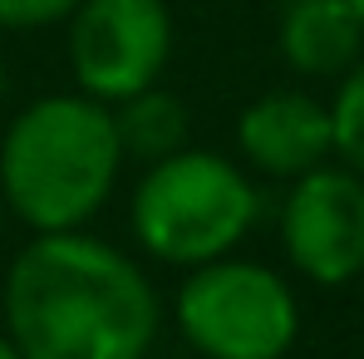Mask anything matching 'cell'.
<instances>
[{
    "label": "cell",
    "instance_id": "obj_1",
    "mask_svg": "<svg viewBox=\"0 0 364 359\" xmlns=\"http://www.w3.org/2000/svg\"><path fill=\"white\" fill-rule=\"evenodd\" d=\"M5 335L25 359H148L163 300L119 246L35 232L5 276Z\"/></svg>",
    "mask_w": 364,
    "mask_h": 359
},
{
    "label": "cell",
    "instance_id": "obj_2",
    "mask_svg": "<svg viewBox=\"0 0 364 359\" xmlns=\"http://www.w3.org/2000/svg\"><path fill=\"white\" fill-rule=\"evenodd\" d=\"M123 168L114 109L89 94H45L0 138L5 207L35 232H74L114 197Z\"/></svg>",
    "mask_w": 364,
    "mask_h": 359
},
{
    "label": "cell",
    "instance_id": "obj_3",
    "mask_svg": "<svg viewBox=\"0 0 364 359\" xmlns=\"http://www.w3.org/2000/svg\"><path fill=\"white\" fill-rule=\"evenodd\" d=\"M256 187L242 168L222 153L178 148L133 187L128 222L138 246L163 266H202L227 256L256 227Z\"/></svg>",
    "mask_w": 364,
    "mask_h": 359
},
{
    "label": "cell",
    "instance_id": "obj_4",
    "mask_svg": "<svg viewBox=\"0 0 364 359\" xmlns=\"http://www.w3.org/2000/svg\"><path fill=\"white\" fill-rule=\"evenodd\" d=\"M173 320L202 359H286L301 335L296 291L271 266L237 261L232 251L187 266Z\"/></svg>",
    "mask_w": 364,
    "mask_h": 359
},
{
    "label": "cell",
    "instance_id": "obj_5",
    "mask_svg": "<svg viewBox=\"0 0 364 359\" xmlns=\"http://www.w3.org/2000/svg\"><path fill=\"white\" fill-rule=\"evenodd\" d=\"M173 60L168 0H79L69 10V74L79 94L119 104L163 79Z\"/></svg>",
    "mask_w": 364,
    "mask_h": 359
},
{
    "label": "cell",
    "instance_id": "obj_6",
    "mask_svg": "<svg viewBox=\"0 0 364 359\" xmlns=\"http://www.w3.org/2000/svg\"><path fill=\"white\" fill-rule=\"evenodd\" d=\"M291 266L315 286H345L364 271V178L355 168H310L281 207Z\"/></svg>",
    "mask_w": 364,
    "mask_h": 359
},
{
    "label": "cell",
    "instance_id": "obj_7",
    "mask_svg": "<svg viewBox=\"0 0 364 359\" xmlns=\"http://www.w3.org/2000/svg\"><path fill=\"white\" fill-rule=\"evenodd\" d=\"M237 148H242V158L256 173L296 182L301 173L320 168L335 153L330 104H320L310 94H296V89L261 94L237 119Z\"/></svg>",
    "mask_w": 364,
    "mask_h": 359
},
{
    "label": "cell",
    "instance_id": "obj_8",
    "mask_svg": "<svg viewBox=\"0 0 364 359\" xmlns=\"http://www.w3.org/2000/svg\"><path fill=\"white\" fill-rule=\"evenodd\" d=\"M281 55L305 79H335L364 55V20L350 0H291L281 10Z\"/></svg>",
    "mask_w": 364,
    "mask_h": 359
},
{
    "label": "cell",
    "instance_id": "obj_9",
    "mask_svg": "<svg viewBox=\"0 0 364 359\" xmlns=\"http://www.w3.org/2000/svg\"><path fill=\"white\" fill-rule=\"evenodd\" d=\"M114 109V128H119V148L128 158H143V163H158L168 153H178L182 138H187V104L178 94L148 84L138 94H128Z\"/></svg>",
    "mask_w": 364,
    "mask_h": 359
},
{
    "label": "cell",
    "instance_id": "obj_10",
    "mask_svg": "<svg viewBox=\"0 0 364 359\" xmlns=\"http://www.w3.org/2000/svg\"><path fill=\"white\" fill-rule=\"evenodd\" d=\"M330 138L345 168H355L364 178V55L340 79L335 104H330Z\"/></svg>",
    "mask_w": 364,
    "mask_h": 359
},
{
    "label": "cell",
    "instance_id": "obj_11",
    "mask_svg": "<svg viewBox=\"0 0 364 359\" xmlns=\"http://www.w3.org/2000/svg\"><path fill=\"white\" fill-rule=\"evenodd\" d=\"M79 0H0V30H40V25H55L69 20Z\"/></svg>",
    "mask_w": 364,
    "mask_h": 359
},
{
    "label": "cell",
    "instance_id": "obj_12",
    "mask_svg": "<svg viewBox=\"0 0 364 359\" xmlns=\"http://www.w3.org/2000/svg\"><path fill=\"white\" fill-rule=\"evenodd\" d=\"M0 359H25L20 350H15V340H10V335H0Z\"/></svg>",
    "mask_w": 364,
    "mask_h": 359
},
{
    "label": "cell",
    "instance_id": "obj_13",
    "mask_svg": "<svg viewBox=\"0 0 364 359\" xmlns=\"http://www.w3.org/2000/svg\"><path fill=\"white\" fill-rule=\"evenodd\" d=\"M350 10H355V15H360V20H364V0H350Z\"/></svg>",
    "mask_w": 364,
    "mask_h": 359
},
{
    "label": "cell",
    "instance_id": "obj_14",
    "mask_svg": "<svg viewBox=\"0 0 364 359\" xmlns=\"http://www.w3.org/2000/svg\"><path fill=\"white\" fill-rule=\"evenodd\" d=\"M0 99H5V60H0Z\"/></svg>",
    "mask_w": 364,
    "mask_h": 359
},
{
    "label": "cell",
    "instance_id": "obj_15",
    "mask_svg": "<svg viewBox=\"0 0 364 359\" xmlns=\"http://www.w3.org/2000/svg\"><path fill=\"white\" fill-rule=\"evenodd\" d=\"M0 217H5V192H0Z\"/></svg>",
    "mask_w": 364,
    "mask_h": 359
}]
</instances>
